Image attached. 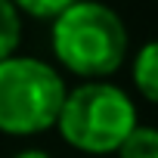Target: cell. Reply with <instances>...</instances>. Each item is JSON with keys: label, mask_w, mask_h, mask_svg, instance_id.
<instances>
[{"label": "cell", "mask_w": 158, "mask_h": 158, "mask_svg": "<svg viewBox=\"0 0 158 158\" xmlns=\"http://www.w3.org/2000/svg\"><path fill=\"white\" fill-rule=\"evenodd\" d=\"M127 28L121 16L102 3H71L53 22L56 59L81 77H106L121 68L127 56Z\"/></svg>", "instance_id": "1"}, {"label": "cell", "mask_w": 158, "mask_h": 158, "mask_svg": "<svg viewBox=\"0 0 158 158\" xmlns=\"http://www.w3.org/2000/svg\"><path fill=\"white\" fill-rule=\"evenodd\" d=\"M59 133L68 146L87 155H112L136 127L133 99L106 81H87L65 96Z\"/></svg>", "instance_id": "2"}, {"label": "cell", "mask_w": 158, "mask_h": 158, "mask_svg": "<svg viewBox=\"0 0 158 158\" xmlns=\"http://www.w3.org/2000/svg\"><path fill=\"white\" fill-rule=\"evenodd\" d=\"M65 84L53 65L13 56L0 62V130L13 136L44 133L59 124L65 106Z\"/></svg>", "instance_id": "3"}, {"label": "cell", "mask_w": 158, "mask_h": 158, "mask_svg": "<svg viewBox=\"0 0 158 158\" xmlns=\"http://www.w3.org/2000/svg\"><path fill=\"white\" fill-rule=\"evenodd\" d=\"M133 84L143 99L158 106V40H149L133 59Z\"/></svg>", "instance_id": "4"}, {"label": "cell", "mask_w": 158, "mask_h": 158, "mask_svg": "<svg viewBox=\"0 0 158 158\" xmlns=\"http://www.w3.org/2000/svg\"><path fill=\"white\" fill-rule=\"evenodd\" d=\"M19 40H22V16H19V6L0 0V62L13 59Z\"/></svg>", "instance_id": "5"}, {"label": "cell", "mask_w": 158, "mask_h": 158, "mask_svg": "<svg viewBox=\"0 0 158 158\" xmlns=\"http://www.w3.org/2000/svg\"><path fill=\"white\" fill-rule=\"evenodd\" d=\"M118 158H158V127L136 124L133 133L118 149Z\"/></svg>", "instance_id": "6"}, {"label": "cell", "mask_w": 158, "mask_h": 158, "mask_svg": "<svg viewBox=\"0 0 158 158\" xmlns=\"http://www.w3.org/2000/svg\"><path fill=\"white\" fill-rule=\"evenodd\" d=\"M71 3L68 0H50V3H37V0H22L19 3V13H28V16H34V19H50V22H56L65 10H68Z\"/></svg>", "instance_id": "7"}, {"label": "cell", "mask_w": 158, "mask_h": 158, "mask_svg": "<svg viewBox=\"0 0 158 158\" xmlns=\"http://www.w3.org/2000/svg\"><path fill=\"white\" fill-rule=\"evenodd\" d=\"M16 158H50L47 152H40V149H28V152H19Z\"/></svg>", "instance_id": "8"}]
</instances>
